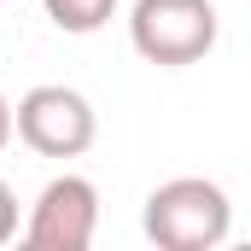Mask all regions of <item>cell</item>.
Here are the masks:
<instances>
[{
	"label": "cell",
	"mask_w": 251,
	"mask_h": 251,
	"mask_svg": "<svg viewBox=\"0 0 251 251\" xmlns=\"http://www.w3.org/2000/svg\"><path fill=\"white\" fill-rule=\"evenodd\" d=\"M100 234V187L88 176H53L35 193L24 246L29 251H88Z\"/></svg>",
	"instance_id": "cell-4"
},
{
	"label": "cell",
	"mask_w": 251,
	"mask_h": 251,
	"mask_svg": "<svg viewBox=\"0 0 251 251\" xmlns=\"http://www.w3.org/2000/svg\"><path fill=\"white\" fill-rule=\"evenodd\" d=\"M41 6H47L53 29H64V35H94L117 12V0H41Z\"/></svg>",
	"instance_id": "cell-5"
},
{
	"label": "cell",
	"mask_w": 251,
	"mask_h": 251,
	"mask_svg": "<svg viewBox=\"0 0 251 251\" xmlns=\"http://www.w3.org/2000/svg\"><path fill=\"white\" fill-rule=\"evenodd\" d=\"M140 228L164 251H216L234 228V204L210 176H176L146 193Z\"/></svg>",
	"instance_id": "cell-1"
},
{
	"label": "cell",
	"mask_w": 251,
	"mask_h": 251,
	"mask_svg": "<svg viewBox=\"0 0 251 251\" xmlns=\"http://www.w3.org/2000/svg\"><path fill=\"white\" fill-rule=\"evenodd\" d=\"M6 240H18V193L0 176V246H6Z\"/></svg>",
	"instance_id": "cell-6"
},
{
	"label": "cell",
	"mask_w": 251,
	"mask_h": 251,
	"mask_svg": "<svg viewBox=\"0 0 251 251\" xmlns=\"http://www.w3.org/2000/svg\"><path fill=\"white\" fill-rule=\"evenodd\" d=\"M216 6L210 0H134L128 12V41L134 53L158 70H181L199 64L216 47Z\"/></svg>",
	"instance_id": "cell-2"
},
{
	"label": "cell",
	"mask_w": 251,
	"mask_h": 251,
	"mask_svg": "<svg viewBox=\"0 0 251 251\" xmlns=\"http://www.w3.org/2000/svg\"><path fill=\"white\" fill-rule=\"evenodd\" d=\"M12 111H18V140L29 152H41V158H82L94 146V134H100V117H94L88 94L64 88V82L29 88Z\"/></svg>",
	"instance_id": "cell-3"
},
{
	"label": "cell",
	"mask_w": 251,
	"mask_h": 251,
	"mask_svg": "<svg viewBox=\"0 0 251 251\" xmlns=\"http://www.w3.org/2000/svg\"><path fill=\"white\" fill-rule=\"evenodd\" d=\"M12 134H18V111H12V100L0 94V152L12 146Z\"/></svg>",
	"instance_id": "cell-7"
}]
</instances>
